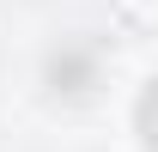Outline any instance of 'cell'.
<instances>
[{
    "label": "cell",
    "instance_id": "6da1fadb",
    "mask_svg": "<svg viewBox=\"0 0 158 152\" xmlns=\"http://www.w3.org/2000/svg\"><path fill=\"white\" fill-rule=\"evenodd\" d=\"M140 140L158 152V79L146 85V97H140Z\"/></svg>",
    "mask_w": 158,
    "mask_h": 152
}]
</instances>
